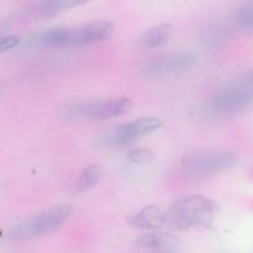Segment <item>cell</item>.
Wrapping results in <instances>:
<instances>
[{"label": "cell", "mask_w": 253, "mask_h": 253, "mask_svg": "<svg viewBox=\"0 0 253 253\" xmlns=\"http://www.w3.org/2000/svg\"><path fill=\"white\" fill-rule=\"evenodd\" d=\"M253 105V86L240 79L236 83L222 89L214 99L211 108L215 113L229 115L239 113Z\"/></svg>", "instance_id": "cell-3"}, {"label": "cell", "mask_w": 253, "mask_h": 253, "mask_svg": "<svg viewBox=\"0 0 253 253\" xmlns=\"http://www.w3.org/2000/svg\"><path fill=\"white\" fill-rule=\"evenodd\" d=\"M157 155L153 151L147 150V148H141V150H133L127 155L130 162L135 165H146L156 160Z\"/></svg>", "instance_id": "cell-14"}, {"label": "cell", "mask_w": 253, "mask_h": 253, "mask_svg": "<svg viewBox=\"0 0 253 253\" xmlns=\"http://www.w3.org/2000/svg\"><path fill=\"white\" fill-rule=\"evenodd\" d=\"M167 224V215L158 207L150 205L130 217V225L141 230H157Z\"/></svg>", "instance_id": "cell-9"}, {"label": "cell", "mask_w": 253, "mask_h": 253, "mask_svg": "<svg viewBox=\"0 0 253 253\" xmlns=\"http://www.w3.org/2000/svg\"><path fill=\"white\" fill-rule=\"evenodd\" d=\"M113 30V25L108 21H96L77 27H67L66 47L84 46L105 41L111 36Z\"/></svg>", "instance_id": "cell-7"}, {"label": "cell", "mask_w": 253, "mask_h": 253, "mask_svg": "<svg viewBox=\"0 0 253 253\" xmlns=\"http://www.w3.org/2000/svg\"><path fill=\"white\" fill-rule=\"evenodd\" d=\"M103 177H104L103 166L98 165V163L89 165L88 167L82 172V174L79 175L78 179L74 182V184L72 185L71 188L72 194L78 195V194H82V193L88 192V190H90L91 188L98 185Z\"/></svg>", "instance_id": "cell-10"}, {"label": "cell", "mask_w": 253, "mask_h": 253, "mask_svg": "<svg viewBox=\"0 0 253 253\" xmlns=\"http://www.w3.org/2000/svg\"><path fill=\"white\" fill-rule=\"evenodd\" d=\"M21 42V37L17 35H9V36H1L0 37V53L9 51V49L14 48L17 44Z\"/></svg>", "instance_id": "cell-16"}, {"label": "cell", "mask_w": 253, "mask_h": 253, "mask_svg": "<svg viewBox=\"0 0 253 253\" xmlns=\"http://www.w3.org/2000/svg\"><path fill=\"white\" fill-rule=\"evenodd\" d=\"M163 125H165V120L161 118H153V116L140 118L137 120L115 127L110 138L116 145H128L143 136L156 132Z\"/></svg>", "instance_id": "cell-6"}, {"label": "cell", "mask_w": 253, "mask_h": 253, "mask_svg": "<svg viewBox=\"0 0 253 253\" xmlns=\"http://www.w3.org/2000/svg\"><path fill=\"white\" fill-rule=\"evenodd\" d=\"M174 34V27L170 24H161L143 32L140 37V44L146 48H156L167 43Z\"/></svg>", "instance_id": "cell-12"}, {"label": "cell", "mask_w": 253, "mask_h": 253, "mask_svg": "<svg viewBox=\"0 0 253 253\" xmlns=\"http://www.w3.org/2000/svg\"><path fill=\"white\" fill-rule=\"evenodd\" d=\"M237 162V155L230 151L210 152L195 156L185 162L184 168L190 174H214L231 168Z\"/></svg>", "instance_id": "cell-4"}, {"label": "cell", "mask_w": 253, "mask_h": 253, "mask_svg": "<svg viewBox=\"0 0 253 253\" xmlns=\"http://www.w3.org/2000/svg\"><path fill=\"white\" fill-rule=\"evenodd\" d=\"M252 253H253V252H252Z\"/></svg>", "instance_id": "cell-17"}, {"label": "cell", "mask_w": 253, "mask_h": 253, "mask_svg": "<svg viewBox=\"0 0 253 253\" xmlns=\"http://www.w3.org/2000/svg\"><path fill=\"white\" fill-rule=\"evenodd\" d=\"M71 211L72 209L69 205H58V207L51 208L49 210L40 212L36 216L21 224L10 227L6 234L7 239L12 241H24V240L49 234L66 222V220L71 215Z\"/></svg>", "instance_id": "cell-2"}, {"label": "cell", "mask_w": 253, "mask_h": 253, "mask_svg": "<svg viewBox=\"0 0 253 253\" xmlns=\"http://www.w3.org/2000/svg\"><path fill=\"white\" fill-rule=\"evenodd\" d=\"M81 4L82 2L73 1V0H49V1L34 2L30 5L27 11L37 16H53L58 12L72 9Z\"/></svg>", "instance_id": "cell-13"}, {"label": "cell", "mask_w": 253, "mask_h": 253, "mask_svg": "<svg viewBox=\"0 0 253 253\" xmlns=\"http://www.w3.org/2000/svg\"><path fill=\"white\" fill-rule=\"evenodd\" d=\"M236 22L245 29H253V4H246L236 12Z\"/></svg>", "instance_id": "cell-15"}, {"label": "cell", "mask_w": 253, "mask_h": 253, "mask_svg": "<svg viewBox=\"0 0 253 253\" xmlns=\"http://www.w3.org/2000/svg\"><path fill=\"white\" fill-rule=\"evenodd\" d=\"M195 57L189 52H177L167 53L151 59L145 66V72L151 76L172 73V72L184 71L194 64Z\"/></svg>", "instance_id": "cell-8"}, {"label": "cell", "mask_w": 253, "mask_h": 253, "mask_svg": "<svg viewBox=\"0 0 253 253\" xmlns=\"http://www.w3.org/2000/svg\"><path fill=\"white\" fill-rule=\"evenodd\" d=\"M179 241L177 237L168 232L153 231L138 237L136 245L141 249L147 250H170L178 246Z\"/></svg>", "instance_id": "cell-11"}, {"label": "cell", "mask_w": 253, "mask_h": 253, "mask_svg": "<svg viewBox=\"0 0 253 253\" xmlns=\"http://www.w3.org/2000/svg\"><path fill=\"white\" fill-rule=\"evenodd\" d=\"M219 214V207L209 198L190 195L173 203L167 215V222L174 229L189 230L193 227H210Z\"/></svg>", "instance_id": "cell-1"}, {"label": "cell", "mask_w": 253, "mask_h": 253, "mask_svg": "<svg viewBox=\"0 0 253 253\" xmlns=\"http://www.w3.org/2000/svg\"><path fill=\"white\" fill-rule=\"evenodd\" d=\"M132 109V101L128 98L111 99L108 101H96L78 106L76 113L83 118L93 119L96 121L110 120L128 114Z\"/></svg>", "instance_id": "cell-5"}]
</instances>
